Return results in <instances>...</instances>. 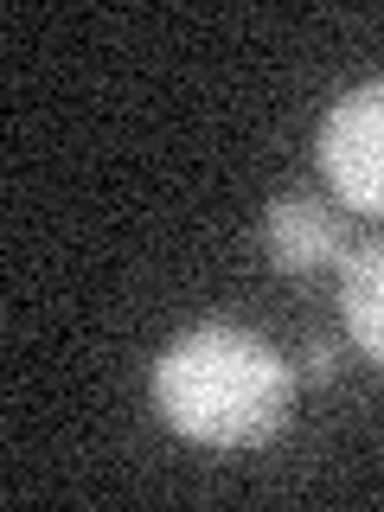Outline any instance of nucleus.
Wrapping results in <instances>:
<instances>
[{"instance_id": "obj_2", "label": "nucleus", "mask_w": 384, "mask_h": 512, "mask_svg": "<svg viewBox=\"0 0 384 512\" xmlns=\"http://www.w3.org/2000/svg\"><path fill=\"white\" fill-rule=\"evenodd\" d=\"M320 173L359 218H384V84H359L320 116Z\"/></svg>"}, {"instance_id": "obj_3", "label": "nucleus", "mask_w": 384, "mask_h": 512, "mask_svg": "<svg viewBox=\"0 0 384 512\" xmlns=\"http://www.w3.org/2000/svg\"><path fill=\"white\" fill-rule=\"evenodd\" d=\"M263 250H269L276 269H288V276H308V269H327V263H346V256H352L340 212L320 205L314 192H282V199L269 205Z\"/></svg>"}, {"instance_id": "obj_1", "label": "nucleus", "mask_w": 384, "mask_h": 512, "mask_svg": "<svg viewBox=\"0 0 384 512\" xmlns=\"http://www.w3.org/2000/svg\"><path fill=\"white\" fill-rule=\"evenodd\" d=\"M154 410L205 448H263L295 416V372L250 327H192L154 365Z\"/></svg>"}, {"instance_id": "obj_5", "label": "nucleus", "mask_w": 384, "mask_h": 512, "mask_svg": "<svg viewBox=\"0 0 384 512\" xmlns=\"http://www.w3.org/2000/svg\"><path fill=\"white\" fill-rule=\"evenodd\" d=\"M333 372H340V352L327 340H308V378H333Z\"/></svg>"}, {"instance_id": "obj_4", "label": "nucleus", "mask_w": 384, "mask_h": 512, "mask_svg": "<svg viewBox=\"0 0 384 512\" xmlns=\"http://www.w3.org/2000/svg\"><path fill=\"white\" fill-rule=\"evenodd\" d=\"M340 314L352 346L384 365V244H359L340 263Z\"/></svg>"}]
</instances>
